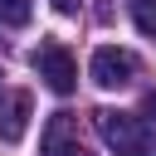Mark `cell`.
Here are the masks:
<instances>
[{
    "label": "cell",
    "instance_id": "obj_1",
    "mask_svg": "<svg viewBox=\"0 0 156 156\" xmlns=\"http://www.w3.org/2000/svg\"><path fill=\"white\" fill-rule=\"evenodd\" d=\"M93 122H98L102 141H107L117 156H156V136H151V127H146L141 117L117 112V107H98Z\"/></svg>",
    "mask_w": 156,
    "mask_h": 156
},
{
    "label": "cell",
    "instance_id": "obj_2",
    "mask_svg": "<svg viewBox=\"0 0 156 156\" xmlns=\"http://www.w3.org/2000/svg\"><path fill=\"white\" fill-rule=\"evenodd\" d=\"M34 73H39L58 98H68V93L78 88V63H73V54H68L63 44H54V39L34 49Z\"/></svg>",
    "mask_w": 156,
    "mask_h": 156
},
{
    "label": "cell",
    "instance_id": "obj_3",
    "mask_svg": "<svg viewBox=\"0 0 156 156\" xmlns=\"http://www.w3.org/2000/svg\"><path fill=\"white\" fill-rule=\"evenodd\" d=\"M132 73H136V58H132L127 49L102 44V49L93 54V83H98V88H127Z\"/></svg>",
    "mask_w": 156,
    "mask_h": 156
},
{
    "label": "cell",
    "instance_id": "obj_4",
    "mask_svg": "<svg viewBox=\"0 0 156 156\" xmlns=\"http://www.w3.org/2000/svg\"><path fill=\"white\" fill-rule=\"evenodd\" d=\"M39 151H44V156H93V151L78 141L73 112H54V117H49V127H44V136H39Z\"/></svg>",
    "mask_w": 156,
    "mask_h": 156
},
{
    "label": "cell",
    "instance_id": "obj_5",
    "mask_svg": "<svg viewBox=\"0 0 156 156\" xmlns=\"http://www.w3.org/2000/svg\"><path fill=\"white\" fill-rule=\"evenodd\" d=\"M29 112H34V98L24 88L5 93V102H0V141H20L24 127H29Z\"/></svg>",
    "mask_w": 156,
    "mask_h": 156
},
{
    "label": "cell",
    "instance_id": "obj_6",
    "mask_svg": "<svg viewBox=\"0 0 156 156\" xmlns=\"http://www.w3.org/2000/svg\"><path fill=\"white\" fill-rule=\"evenodd\" d=\"M29 20H34V5H29V0H0V24L24 29Z\"/></svg>",
    "mask_w": 156,
    "mask_h": 156
},
{
    "label": "cell",
    "instance_id": "obj_7",
    "mask_svg": "<svg viewBox=\"0 0 156 156\" xmlns=\"http://www.w3.org/2000/svg\"><path fill=\"white\" fill-rule=\"evenodd\" d=\"M127 5H132V20H136V29L156 39V0H127Z\"/></svg>",
    "mask_w": 156,
    "mask_h": 156
},
{
    "label": "cell",
    "instance_id": "obj_8",
    "mask_svg": "<svg viewBox=\"0 0 156 156\" xmlns=\"http://www.w3.org/2000/svg\"><path fill=\"white\" fill-rule=\"evenodd\" d=\"M141 122H156V88L141 98Z\"/></svg>",
    "mask_w": 156,
    "mask_h": 156
},
{
    "label": "cell",
    "instance_id": "obj_9",
    "mask_svg": "<svg viewBox=\"0 0 156 156\" xmlns=\"http://www.w3.org/2000/svg\"><path fill=\"white\" fill-rule=\"evenodd\" d=\"M54 10H58V15H73V10H78V0H54Z\"/></svg>",
    "mask_w": 156,
    "mask_h": 156
}]
</instances>
